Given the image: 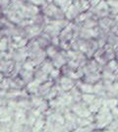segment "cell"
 Listing matches in <instances>:
<instances>
[{
  "label": "cell",
  "mask_w": 118,
  "mask_h": 132,
  "mask_svg": "<svg viewBox=\"0 0 118 132\" xmlns=\"http://www.w3.org/2000/svg\"><path fill=\"white\" fill-rule=\"evenodd\" d=\"M0 89L2 90H10L11 89V78L10 77H5L1 82H0Z\"/></svg>",
  "instance_id": "e0dca14e"
},
{
  "label": "cell",
  "mask_w": 118,
  "mask_h": 132,
  "mask_svg": "<svg viewBox=\"0 0 118 132\" xmlns=\"http://www.w3.org/2000/svg\"><path fill=\"white\" fill-rule=\"evenodd\" d=\"M27 84L24 82L20 76L11 78V89H17V90H23L26 88Z\"/></svg>",
  "instance_id": "ba28073f"
},
{
  "label": "cell",
  "mask_w": 118,
  "mask_h": 132,
  "mask_svg": "<svg viewBox=\"0 0 118 132\" xmlns=\"http://www.w3.org/2000/svg\"><path fill=\"white\" fill-rule=\"evenodd\" d=\"M34 79L38 80V81L40 82L41 84H43V83L47 82L48 80H50V79H49V75L44 73L39 67H37V68H35V70L34 71Z\"/></svg>",
  "instance_id": "52a82bcc"
},
{
  "label": "cell",
  "mask_w": 118,
  "mask_h": 132,
  "mask_svg": "<svg viewBox=\"0 0 118 132\" xmlns=\"http://www.w3.org/2000/svg\"><path fill=\"white\" fill-rule=\"evenodd\" d=\"M55 83L61 87V89L64 92H70L76 86V81L67 76H61L60 79Z\"/></svg>",
  "instance_id": "7a4b0ae2"
},
{
  "label": "cell",
  "mask_w": 118,
  "mask_h": 132,
  "mask_svg": "<svg viewBox=\"0 0 118 132\" xmlns=\"http://www.w3.org/2000/svg\"><path fill=\"white\" fill-rule=\"evenodd\" d=\"M35 65L34 64V62L31 60L30 58H28L26 61H24L23 63V69L28 70V71H34L35 70Z\"/></svg>",
  "instance_id": "ac0fdd59"
},
{
  "label": "cell",
  "mask_w": 118,
  "mask_h": 132,
  "mask_svg": "<svg viewBox=\"0 0 118 132\" xmlns=\"http://www.w3.org/2000/svg\"><path fill=\"white\" fill-rule=\"evenodd\" d=\"M105 67L107 69H109L110 71H112L113 73H116L118 72V61L116 60V58H114L112 60L108 61Z\"/></svg>",
  "instance_id": "9a60e30c"
},
{
  "label": "cell",
  "mask_w": 118,
  "mask_h": 132,
  "mask_svg": "<svg viewBox=\"0 0 118 132\" xmlns=\"http://www.w3.org/2000/svg\"><path fill=\"white\" fill-rule=\"evenodd\" d=\"M101 0H90V8L93 7H96V5H98L101 3Z\"/></svg>",
  "instance_id": "ffe728a7"
},
{
  "label": "cell",
  "mask_w": 118,
  "mask_h": 132,
  "mask_svg": "<svg viewBox=\"0 0 118 132\" xmlns=\"http://www.w3.org/2000/svg\"><path fill=\"white\" fill-rule=\"evenodd\" d=\"M3 38V36H2V34H1V32H0V40H1V39Z\"/></svg>",
  "instance_id": "44dd1931"
},
{
  "label": "cell",
  "mask_w": 118,
  "mask_h": 132,
  "mask_svg": "<svg viewBox=\"0 0 118 132\" xmlns=\"http://www.w3.org/2000/svg\"><path fill=\"white\" fill-rule=\"evenodd\" d=\"M52 63H53V66L54 68H57V69H61L63 66H65L67 64V55H66V51L64 50H60L58 52V54L51 59Z\"/></svg>",
  "instance_id": "3957f363"
},
{
  "label": "cell",
  "mask_w": 118,
  "mask_h": 132,
  "mask_svg": "<svg viewBox=\"0 0 118 132\" xmlns=\"http://www.w3.org/2000/svg\"><path fill=\"white\" fill-rule=\"evenodd\" d=\"M19 76L22 78L26 84H29L34 79V71H28V70L22 69L19 73Z\"/></svg>",
  "instance_id": "9c48e42d"
},
{
  "label": "cell",
  "mask_w": 118,
  "mask_h": 132,
  "mask_svg": "<svg viewBox=\"0 0 118 132\" xmlns=\"http://www.w3.org/2000/svg\"><path fill=\"white\" fill-rule=\"evenodd\" d=\"M0 2H1V0H0Z\"/></svg>",
  "instance_id": "603a6c76"
},
{
  "label": "cell",
  "mask_w": 118,
  "mask_h": 132,
  "mask_svg": "<svg viewBox=\"0 0 118 132\" xmlns=\"http://www.w3.org/2000/svg\"><path fill=\"white\" fill-rule=\"evenodd\" d=\"M40 85H41V83L39 82L38 80L34 79L32 82H30L29 84H27L26 90H27V92L30 94V96H32V95H38Z\"/></svg>",
  "instance_id": "8992f818"
},
{
  "label": "cell",
  "mask_w": 118,
  "mask_h": 132,
  "mask_svg": "<svg viewBox=\"0 0 118 132\" xmlns=\"http://www.w3.org/2000/svg\"><path fill=\"white\" fill-rule=\"evenodd\" d=\"M110 112H111V116H112L113 119H117L118 118V106L111 109V110H110Z\"/></svg>",
  "instance_id": "d6986e66"
},
{
  "label": "cell",
  "mask_w": 118,
  "mask_h": 132,
  "mask_svg": "<svg viewBox=\"0 0 118 132\" xmlns=\"http://www.w3.org/2000/svg\"><path fill=\"white\" fill-rule=\"evenodd\" d=\"M45 53H46V56H47V58H49V59H52V58H54L57 54H58V52L60 51L59 50V47H57L55 45H48L46 48L44 50Z\"/></svg>",
  "instance_id": "30bf717a"
},
{
  "label": "cell",
  "mask_w": 118,
  "mask_h": 132,
  "mask_svg": "<svg viewBox=\"0 0 118 132\" xmlns=\"http://www.w3.org/2000/svg\"><path fill=\"white\" fill-rule=\"evenodd\" d=\"M21 1H26V0H21Z\"/></svg>",
  "instance_id": "7402d4cb"
},
{
  "label": "cell",
  "mask_w": 118,
  "mask_h": 132,
  "mask_svg": "<svg viewBox=\"0 0 118 132\" xmlns=\"http://www.w3.org/2000/svg\"><path fill=\"white\" fill-rule=\"evenodd\" d=\"M76 86L80 89L82 94H94V85H92V84L79 80L76 82Z\"/></svg>",
  "instance_id": "5b68a950"
},
{
  "label": "cell",
  "mask_w": 118,
  "mask_h": 132,
  "mask_svg": "<svg viewBox=\"0 0 118 132\" xmlns=\"http://www.w3.org/2000/svg\"><path fill=\"white\" fill-rule=\"evenodd\" d=\"M69 93L72 96V98H73V100H74V103L82 102V96H83V94H82V92L80 91V89H79L77 86H75Z\"/></svg>",
  "instance_id": "7c38bea8"
},
{
  "label": "cell",
  "mask_w": 118,
  "mask_h": 132,
  "mask_svg": "<svg viewBox=\"0 0 118 132\" xmlns=\"http://www.w3.org/2000/svg\"><path fill=\"white\" fill-rule=\"evenodd\" d=\"M98 97L96 96V94H83L82 96V102H84L86 105H92Z\"/></svg>",
  "instance_id": "4fadbf2b"
},
{
  "label": "cell",
  "mask_w": 118,
  "mask_h": 132,
  "mask_svg": "<svg viewBox=\"0 0 118 132\" xmlns=\"http://www.w3.org/2000/svg\"><path fill=\"white\" fill-rule=\"evenodd\" d=\"M39 68L44 72V73H46V74H48V75H49V74H50V72L54 69V66H53V63H52L51 59L47 58V59H46V60H45L41 65L39 66Z\"/></svg>",
  "instance_id": "8fae6325"
},
{
  "label": "cell",
  "mask_w": 118,
  "mask_h": 132,
  "mask_svg": "<svg viewBox=\"0 0 118 132\" xmlns=\"http://www.w3.org/2000/svg\"><path fill=\"white\" fill-rule=\"evenodd\" d=\"M61 76H62L61 70H60V69H57V68H54V69L50 72V74H49V79L52 80V81H54V82H57V81L60 79Z\"/></svg>",
  "instance_id": "2e32d148"
},
{
  "label": "cell",
  "mask_w": 118,
  "mask_h": 132,
  "mask_svg": "<svg viewBox=\"0 0 118 132\" xmlns=\"http://www.w3.org/2000/svg\"><path fill=\"white\" fill-rule=\"evenodd\" d=\"M10 48V38L3 37L0 40V52H7Z\"/></svg>",
  "instance_id": "5bb4252c"
},
{
  "label": "cell",
  "mask_w": 118,
  "mask_h": 132,
  "mask_svg": "<svg viewBox=\"0 0 118 132\" xmlns=\"http://www.w3.org/2000/svg\"><path fill=\"white\" fill-rule=\"evenodd\" d=\"M54 85H55V82L52 81V80H48L47 82L41 84L39 89L38 95L40 96V97H42V98H45V97L47 96V94L49 93V91L51 90V88H52Z\"/></svg>",
  "instance_id": "277c9868"
},
{
  "label": "cell",
  "mask_w": 118,
  "mask_h": 132,
  "mask_svg": "<svg viewBox=\"0 0 118 132\" xmlns=\"http://www.w3.org/2000/svg\"><path fill=\"white\" fill-rule=\"evenodd\" d=\"M43 28L42 26H39V25H35V24H31L29 25L28 27H26L25 30V37L31 40L33 39H37L38 37H39L42 32H43Z\"/></svg>",
  "instance_id": "6da1fadb"
}]
</instances>
